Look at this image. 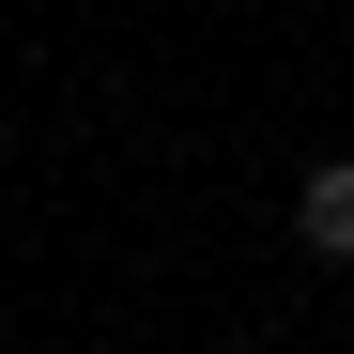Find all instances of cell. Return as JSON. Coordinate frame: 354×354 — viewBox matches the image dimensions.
Returning a JSON list of instances; mask_svg holds the SVG:
<instances>
[{
  "label": "cell",
  "mask_w": 354,
  "mask_h": 354,
  "mask_svg": "<svg viewBox=\"0 0 354 354\" xmlns=\"http://www.w3.org/2000/svg\"><path fill=\"white\" fill-rule=\"evenodd\" d=\"M292 247H308V262H354V154H324L308 185H292Z\"/></svg>",
  "instance_id": "1"
}]
</instances>
